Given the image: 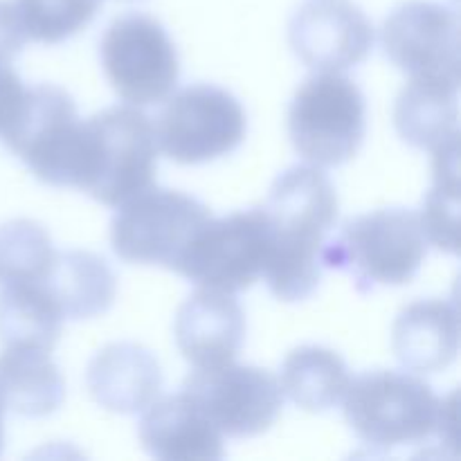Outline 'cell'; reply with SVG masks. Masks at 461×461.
I'll return each mask as SVG.
<instances>
[{
  "instance_id": "cell-1",
  "label": "cell",
  "mask_w": 461,
  "mask_h": 461,
  "mask_svg": "<svg viewBox=\"0 0 461 461\" xmlns=\"http://www.w3.org/2000/svg\"><path fill=\"white\" fill-rule=\"evenodd\" d=\"M261 210L270 232L261 277L277 300H306L322 279V246L338 219L336 187L322 167H291L275 180Z\"/></svg>"
},
{
  "instance_id": "cell-2",
  "label": "cell",
  "mask_w": 461,
  "mask_h": 461,
  "mask_svg": "<svg viewBox=\"0 0 461 461\" xmlns=\"http://www.w3.org/2000/svg\"><path fill=\"white\" fill-rule=\"evenodd\" d=\"M342 401L351 432L374 453L423 448L432 439L455 444V394L439 399L428 383L408 372L360 374Z\"/></svg>"
},
{
  "instance_id": "cell-3",
  "label": "cell",
  "mask_w": 461,
  "mask_h": 461,
  "mask_svg": "<svg viewBox=\"0 0 461 461\" xmlns=\"http://www.w3.org/2000/svg\"><path fill=\"white\" fill-rule=\"evenodd\" d=\"M156 169V124L138 106H113L84 122L75 187L90 198L120 207L153 187Z\"/></svg>"
},
{
  "instance_id": "cell-4",
  "label": "cell",
  "mask_w": 461,
  "mask_h": 461,
  "mask_svg": "<svg viewBox=\"0 0 461 461\" xmlns=\"http://www.w3.org/2000/svg\"><path fill=\"white\" fill-rule=\"evenodd\" d=\"M428 255V237L417 212L392 207L354 216L324 241L322 266L349 273L358 291L408 284Z\"/></svg>"
},
{
  "instance_id": "cell-5",
  "label": "cell",
  "mask_w": 461,
  "mask_h": 461,
  "mask_svg": "<svg viewBox=\"0 0 461 461\" xmlns=\"http://www.w3.org/2000/svg\"><path fill=\"white\" fill-rule=\"evenodd\" d=\"M365 95L349 77L324 70L297 88L288 111L295 151L313 167H338L356 156L367 131Z\"/></svg>"
},
{
  "instance_id": "cell-6",
  "label": "cell",
  "mask_w": 461,
  "mask_h": 461,
  "mask_svg": "<svg viewBox=\"0 0 461 461\" xmlns=\"http://www.w3.org/2000/svg\"><path fill=\"white\" fill-rule=\"evenodd\" d=\"M210 219V210L189 194L149 187L122 203L113 216V250L129 264L162 266L176 273Z\"/></svg>"
},
{
  "instance_id": "cell-7",
  "label": "cell",
  "mask_w": 461,
  "mask_h": 461,
  "mask_svg": "<svg viewBox=\"0 0 461 461\" xmlns=\"http://www.w3.org/2000/svg\"><path fill=\"white\" fill-rule=\"evenodd\" d=\"M84 120L77 115L75 99L57 86L25 90L16 115L5 129L9 151L45 185L75 187Z\"/></svg>"
},
{
  "instance_id": "cell-8",
  "label": "cell",
  "mask_w": 461,
  "mask_h": 461,
  "mask_svg": "<svg viewBox=\"0 0 461 461\" xmlns=\"http://www.w3.org/2000/svg\"><path fill=\"white\" fill-rule=\"evenodd\" d=\"M99 57L115 93L131 106L165 102L178 84V50L162 23L147 14L115 18L104 32Z\"/></svg>"
},
{
  "instance_id": "cell-9",
  "label": "cell",
  "mask_w": 461,
  "mask_h": 461,
  "mask_svg": "<svg viewBox=\"0 0 461 461\" xmlns=\"http://www.w3.org/2000/svg\"><path fill=\"white\" fill-rule=\"evenodd\" d=\"M246 129V111L234 95L196 84L176 93L162 108L156 124L158 149L180 165H201L239 149Z\"/></svg>"
},
{
  "instance_id": "cell-10",
  "label": "cell",
  "mask_w": 461,
  "mask_h": 461,
  "mask_svg": "<svg viewBox=\"0 0 461 461\" xmlns=\"http://www.w3.org/2000/svg\"><path fill=\"white\" fill-rule=\"evenodd\" d=\"M268 252L270 232L264 210L234 212L203 225L176 273L201 288L246 291L264 275Z\"/></svg>"
},
{
  "instance_id": "cell-11",
  "label": "cell",
  "mask_w": 461,
  "mask_h": 461,
  "mask_svg": "<svg viewBox=\"0 0 461 461\" xmlns=\"http://www.w3.org/2000/svg\"><path fill=\"white\" fill-rule=\"evenodd\" d=\"M183 392L201 408L212 426L232 439H248L268 430L284 408V392L268 369L225 363L196 367Z\"/></svg>"
},
{
  "instance_id": "cell-12",
  "label": "cell",
  "mask_w": 461,
  "mask_h": 461,
  "mask_svg": "<svg viewBox=\"0 0 461 461\" xmlns=\"http://www.w3.org/2000/svg\"><path fill=\"white\" fill-rule=\"evenodd\" d=\"M385 57L410 77L461 79L459 14L432 0H408L385 18L381 30Z\"/></svg>"
},
{
  "instance_id": "cell-13",
  "label": "cell",
  "mask_w": 461,
  "mask_h": 461,
  "mask_svg": "<svg viewBox=\"0 0 461 461\" xmlns=\"http://www.w3.org/2000/svg\"><path fill=\"white\" fill-rule=\"evenodd\" d=\"M288 41L304 66L340 72L367 59L374 27L351 0H306L293 14Z\"/></svg>"
},
{
  "instance_id": "cell-14",
  "label": "cell",
  "mask_w": 461,
  "mask_h": 461,
  "mask_svg": "<svg viewBox=\"0 0 461 461\" xmlns=\"http://www.w3.org/2000/svg\"><path fill=\"white\" fill-rule=\"evenodd\" d=\"M176 345L194 367L232 363L246 338V315L232 293L201 288L178 309Z\"/></svg>"
},
{
  "instance_id": "cell-15",
  "label": "cell",
  "mask_w": 461,
  "mask_h": 461,
  "mask_svg": "<svg viewBox=\"0 0 461 461\" xmlns=\"http://www.w3.org/2000/svg\"><path fill=\"white\" fill-rule=\"evenodd\" d=\"M86 387L99 408L115 414H138L160 396L162 369L147 347L113 342L88 363Z\"/></svg>"
},
{
  "instance_id": "cell-16",
  "label": "cell",
  "mask_w": 461,
  "mask_h": 461,
  "mask_svg": "<svg viewBox=\"0 0 461 461\" xmlns=\"http://www.w3.org/2000/svg\"><path fill=\"white\" fill-rule=\"evenodd\" d=\"M140 441L165 461H216L225 457L223 435L185 392L153 401L140 421Z\"/></svg>"
},
{
  "instance_id": "cell-17",
  "label": "cell",
  "mask_w": 461,
  "mask_h": 461,
  "mask_svg": "<svg viewBox=\"0 0 461 461\" xmlns=\"http://www.w3.org/2000/svg\"><path fill=\"white\" fill-rule=\"evenodd\" d=\"M392 349L410 372H444L459 351L457 304L450 300H419L405 306L392 329Z\"/></svg>"
},
{
  "instance_id": "cell-18",
  "label": "cell",
  "mask_w": 461,
  "mask_h": 461,
  "mask_svg": "<svg viewBox=\"0 0 461 461\" xmlns=\"http://www.w3.org/2000/svg\"><path fill=\"white\" fill-rule=\"evenodd\" d=\"M459 81L450 77H410L394 106L401 138L414 149L437 151L459 138Z\"/></svg>"
},
{
  "instance_id": "cell-19",
  "label": "cell",
  "mask_w": 461,
  "mask_h": 461,
  "mask_svg": "<svg viewBox=\"0 0 461 461\" xmlns=\"http://www.w3.org/2000/svg\"><path fill=\"white\" fill-rule=\"evenodd\" d=\"M0 399L18 417H50L66 399V383L50 351L5 347L0 354Z\"/></svg>"
},
{
  "instance_id": "cell-20",
  "label": "cell",
  "mask_w": 461,
  "mask_h": 461,
  "mask_svg": "<svg viewBox=\"0 0 461 461\" xmlns=\"http://www.w3.org/2000/svg\"><path fill=\"white\" fill-rule=\"evenodd\" d=\"M45 288L57 302L63 320H90L104 315L117 297V279L102 257L86 250L57 252Z\"/></svg>"
},
{
  "instance_id": "cell-21",
  "label": "cell",
  "mask_w": 461,
  "mask_h": 461,
  "mask_svg": "<svg viewBox=\"0 0 461 461\" xmlns=\"http://www.w3.org/2000/svg\"><path fill=\"white\" fill-rule=\"evenodd\" d=\"M349 383V369L336 351L304 345L286 356L279 385L284 394L306 412H329L342 403Z\"/></svg>"
},
{
  "instance_id": "cell-22",
  "label": "cell",
  "mask_w": 461,
  "mask_h": 461,
  "mask_svg": "<svg viewBox=\"0 0 461 461\" xmlns=\"http://www.w3.org/2000/svg\"><path fill=\"white\" fill-rule=\"evenodd\" d=\"M63 329L57 302L41 282L0 286V342L52 351Z\"/></svg>"
},
{
  "instance_id": "cell-23",
  "label": "cell",
  "mask_w": 461,
  "mask_h": 461,
  "mask_svg": "<svg viewBox=\"0 0 461 461\" xmlns=\"http://www.w3.org/2000/svg\"><path fill=\"white\" fill-rule=\"evenodd\" d=\"M54 257L52 239L36 221L14 219L0 225V286L43 282Z\"/></svg>"
},
{
  "instance_id": "cell-24",
  "label": "cell",
  "mask_w": 461,
  "mask_h": 461,
  "mask_svg": "<svg viewBox=\"0 0 461 461\" xmlns=\"http://www.w3.org/2000/svg\"><path fill=\"white\" fill-rule=\"evenodd\" d=\"M435 153V187L423 203L419 214L428 243H435L439 250L457 252L459 225V138H453Z\"/></svg>"
},
{
  "instance_id": "cell-25",
  "label": "cell",
  "mask_w": 461,
  "mask_h": 461,
  "mask_svg": "<svg viewBox=\"0 0 461 461\" xmlns=\"http://www.w3.org/2000/svg\"><path fill=\"white\" fill-rule=\"evenodd\" d=\"M104 0H14V9L27 39L61 43L84 30Z\"/></svg>"
},
{
  "instance_id": "cell-26",
  "label": "cell",
  "mask_w": 461,
  "mask_h": 461,
  "mask_svg": "<svg viewBox=\"0 0 461 461\" xmlns=\"http://www.w3.org/2000/svg\"><path fill=\"white\" fill-rule=\"evenodd\" d=\"M25 32H23L21 21L16 16L14 3L0 0V63H7L21 54L25 45Z\"/></svg>"
},
{
  "instance_id": "cell-27",
  "label": "cell",
  "mask_w": 461,
  "mask_h": 461,
  "mask_svg": "<svg viewBox=\"0 0 461 461\" xmlns=\"http://www.w3.org/2000/svg\"><path fill=\"white\" fill-rule=\"evenodd\" d=\"M23 95H25V86H23L21 77L7 63H0V135L16 115Z\"/></svg>"
},
{
  "instance_id": "cell-28",
  "label": "cell",
  "mask_w": 461,
  "mask_h": 461,
  "mask_svg": "<svg viewBox=\"0 0 461 461\" xmlns=\"http://www.w3.org/2000/svg\"><path fill=\"white\" fill-rule=\"evenodd\" d=\"M3 446H5V405H3V399H0V453H3Z\"/></svg>"
}]
</instances>
